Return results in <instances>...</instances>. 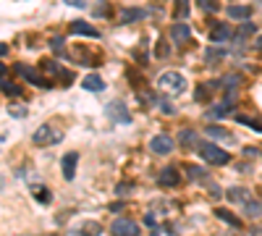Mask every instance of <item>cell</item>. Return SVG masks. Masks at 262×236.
Wrapping results in <instances>:
<instances>
[{
    "mask_svg": "<svg viewBox=\"0 0 262 236\" xmlns=\"http://www.w3.org/2000/svg\"><path fill=\"white\" fill-rule=\"evenodd\" d=\"M173 13H176V19H186L189 16V0H176Z\"/></svg>",
    "mask_w": 262,
    "mask_h": 236,
    "instance_id": "21",
    "label": "cell"
},
{
    "mask_svg": "<svg viewBox=\"0 0 262 236\" xmlns=\"http://www.w3.org/2000/svg\"><path fill=\"white\" fill-rule=\"evenodd\" d=\"M255 29H257V26H255V24H249V21H244V24H241V26H239L236 37H239V40H241V37H249V34H255Z\"/></svg>",
    "mask_w": 262,
    "mask_h": 236,
    "instance_id": "22",
    "label": "cell"
},
{
    "mask_svg": "<svg viewBox=\"0 0 262 236\" xmlns=\"http://www.w3.org/2000/svg\"><path fill=\"white\" fill-rule=\"evenodd\" d=\"M5 53H8V48H5V45H0V58H3Z\"/></svg>",
    "mask_w": 262,
    "mask_h": 236,
    "instance_id": "32",
    "label": "cell"
},
{
    "mask_svg": "<svg viewBox=\"0 0 262 236\" xmlns=\"http://www.w3.org/2000/svg\"><path fill=\"white\" fill-rule=\"evenodd\" d=\"M210 37H212V42H223V40L231 37V29H228L226 24H220V26H215V29H212Z\"/></svg>",
    "mask_w": 262,
    "mask_h": 236,
    "instance_id": "19",
    "label": "cell"
},
{
    "mask_svg": "<svg viewBox=\"0 0 262 236\" xmlns=\"http://www.w3.org/2000/svg\"><path fill=\"white\" fill-rule=\"evenodd\" d=\"M163 89H168L171 95H181L184 89H186V79L179 74V71H168V74L160 76V81H157Z\"/></svg>",
    "mask_w": 262,
    "mask_h": 236,
    "instance_id": "3",
    "label": "cell"
},
{
    "mask_svg": "<svg viewBox=\"0 0 262 236\" xmlns=\"http://www.w3.org/2000/svg\"><path fill=\"white\" fill-rule=\"evenodd\" d=\"M215 218H220L223 223L233 226V229H241V218H236L231 210H226V207H218V210H215Z\"/></svg>",
    "mask_w": 262,
    "mask_h": 236,
    "instance_id": "16",
    "label": "cell"
},
{
    "mask_svg": "<svg viewBox=\"0 0 262 236\" xmlns=\"http://www.w3.org/2000/svg\"><path fill=\"white\" fill-rule=\"evenodd\" d=\"M207 134L212 139H223V142H233V137H231V131H226V129H220V126H207Z\"/></svg>",
    "mask_w": 262,
    "mask_h": 236,
    "instance_id": "18",
    "label": "cell"
},
{
    "mask_svg": "<svg viewBox=\"0 0 262 236\" xmlns=\"http://www.w3.org/2000/svg\"><path fill=\"white\" fill-rule=\"evenodd\" d=\"M129 189H131V184H121V186H118V194H124V192H129Z\"/></svg>",
    "mask_w": 262,
    "mask_h": 236,
    "instance_id": "31",
    "label": "cell"
},
{
    "mask_svg": "<svg viewBox=\"0 0 262 236\" xmlns=\"http://www.w3.org/2000/svg\"><path fill=\"white\" fill-rule=\"evenodd\" d=\"M144 223H147V226H152V229H155V215H147V218H144Z\"/></svg>",
    "mask_w": 262,
    "mask_h": 236,
    "instance_id": "30",
    "label": "cell"
},
{
    "mask_svg": "<svg viewBox=\"0 0 262 236\" xmlns=\"http://www.w3.org/2000/svg\"><path fill=\"white\" fill-rule=\"evenodd\" d=\"M192 37V29L186 24H173V29H171V40L176 42V45H181V42H186Z\"/></svg>",
    "mask_w": 262,
    "mask_h": 236,
    "instance_id": "13",
    "label": "cell"
},
{
    "mask_svg": "<svg viewBox=\"0 0 262 236\" xmlns=\"http://www.w3.org/2000/svg\"><path fill=\"white\" fill-rule=\"evenodd\" d=\"M81 84H84V89H87V92H102V89H105V81H102L100 74H89L87 79L81 81Z\"/></svg>",
    "mask_w": 262,
    "mask_h": 236,
    "instance_id": "14",
    "label": "cell"
},
{
    "mask_svg": "<svg viewBox=\"0 0 262 236\" xmlns=\"http://www.w3.org/2000/svg\"><path fill=\"white\" fill-rule=\"evenodd\" d=\"M226 197L231 199V202H236V205H247L249 202V189H241V186H231L228 192H226Z\"/></svg>",
    "mask_w": 262,
    "mask_h": 236,
    "instance_id": "12",
    "label": "cell"
},
{
    "mask_svg": "<svg viewBox=\"0 0 262 236\" xmlns=\"http://www.w3.org/2000/svg\"><path fill=\"white\" fill-rule=\"evenodd\" d=\"M105 113L110 121H116V123H131V113H129V108L121 103V100H116V103H108L105 105Z\"/></svg>",
    "mask_w": 262,
    "mask_h": 236,
    "instance_id": "4",
    "label": "cell"
},
{
    "mask_svg": "<svg viewBox=\"0 0 262 236\" xmlns=\"http://www.w3.org/2000/svg\"><path fill=\"white\" fill-rule=\"evenodd\" d=\"M142 229H139L136 221H129V218H118L113 221V236H139Z\"/></svg>",
    "mask_w": 262,
    "mask_h": 236,
    "instance_id": "5",
    "label": "cell"
},
{
    "mask_svg": "<svg viewBox=\"0 0 262 236\" xmlns=\"http://www.w3.org/2000/svg\"><path fill=\"white\" fill-rule=\"evenodd\" d=\"M196 152H199L202 160L210 163V166H228V163H231L228 152L220 150L218 144H212V142H196Z\"/></svg>",
    "mask_w": 262,
    "mask_h": 236,
    "instance_id": "1",
    "label": "cell"
},
{
    "mask_svg": "<svg viewBox=\"0 0 262 236\" xmlns=\"http://www.w3.org/2000/svg\"><path fill=\"white\" fill-rule=\"evenodd\" d=\"M61 166H63V178L71 181L73 174H76V166H79V155H76V152H66Z\"/></svg>",
    "mask_w": 262,
    "mask_h": 236,
    "instance_id": "7",
    "label": "cell"
},
{
    "mask_svg": "<svg viewBox=\"0 0 262 236\" xmlns=\"http://www.w3.org/2000/svg\"><path fill=\"white\" fill-rule=\"evenodd\" d=\"M144 16H147L144 8H124V11L118 13V21H121V24H131V21L144 19Z\"/></svg>",
    "mask_w": 262,
    "mask_h": 236,
    "instance_id": "10",
    "label": "cell"
},
{
    "mask_svg": "<svg viewBox=\"0 0 262 236\" xmlns=\"http://www.w3.org/2000/svg\"><path fill=\"white\" fill-rule=\"evenodd\" d=\"M157 181H160L163 186H179V168L168 166L160 171V176H157Z\"/></svg>",
    "mask_w": 262,
    "mask_h": 236,
    "instance_id": "11",
    "label": "cell"
},
{
    "mask_svg": "<svg viewBox=\"0 0 262 236\" xmlns=\"http://www.w3.org/2000/svg\"><path fill=\"white\" fill-rule=\"evenodd\" d=\"M184 171H186V174H189V178H194V181H207V176H210L204 168H196V166H186Z\"/></svg>",
    "mask_w": 262,
    "mask_h": 236,
    "instance_id": "20",
    "label": "cell"
},
{
    "mask_svg": "<svg viewBox=\"0 0 262 236\" xmlns=\"http://www.w3.org/2000/svg\"><path fill=\"white\" fill-rule=\"evenodd\" d=\"M223 56H226V50H223V48H220V50H218V48H210V50H207V60L223 58Z\"/></svg>",
    "mask_w": 262,
    "mask_h": 236,
    "instance_id": "26",
    "label": "cell"
},
{
    "mask_svg": "<svg viewBox=\"0 0 262 236\" xmlns=\"http://www.w3.org/2000/svg\"><path fill=\"white\" fill-rule=\"evenodd\" d=\"M207 89H210V84H202V87H196V92H194V100H196V103H199V100L204 103V100L210 97V92H207Z\"/></svg>",
    "mask_w": 262,
    "mask_h": 236,
    "instance_id": "25",
    "label": "cell"
},
{
    "mask_svg": "<svg viewBox=\"0 0 262 236\" xmlns=\"http://www.w3.org/2000/svg\"><path fill=\"white\" fill-rule=\"evenodd\" d=\"M71 32L73 34H81V37H100V32L95 29L92 24H87V21H81V19H76V21H71Z\"/></svg>",
    "mask_w": 262,
    "mask_h": 236,
    "instance_id": "8",
    "label": "cell"
},
{
    "mask_svg": "<svg viewBox=\"0 0 262 236\" xmlns=\"http://www.w3.org/2000/svg\"><path fill=\"white\" fill-rule=\"evenodd\" d=\"M100 234H102V226L97 221H87L76 229V236H100Z\"/></svg>",
    "mask_w": 262,
    "mask_h": 236,
    "instance_id": "15",
    "label": "cell"
},
{
    "mask_svg": "<svg viewBox=\"0 0 262 236\" xmlns=\"http://www.w3.org/2000/svg\"><path fill=\"white\" fill-rule=\"evenodd\" d=\"M8 113H11L13 118H24V116H26V111H24L21 105H16V108H8Z\"/></svg>",
    "mask_w": 262,
    "mask_h": 236,
    "instance_id": "27",
    "label": "cell"
},
{
    "mask_svg": "<svg viewBox=\"0 0 262 236\" xmlns=\"http://www.w3.org/2000/svg\"><path fill=\"white\" fill-rule=\"evenodd\" d=\"M3 87H5V81H0V89H3Z\"/></svg>",
    "mask_w": 262,
    "mask_h": 236,
    "instance_id": "35",
    "label": "cell"
},
{
    "mask_svg": "<svg viewBox=\"0 0 262 236\" xmlns=\"http://www.w3.org/2000/svg\"><path fill=\"white\" fill-rule=\"evenodd\" d=\"M196 5H199L204 13H215V11H218V3H215V0H196Z\"/></svg>",
    "mask_w": 262,
    "mask_h": 236,
    "instance_id": "23",
    "label": "cell"
},
{
    "mask_svg": "<svg viewBox=\"0 0 262 236\" xmlns=\"http://www.w3.org/2000/svg\"><path fill=\"white\" fill-rule=\"evenodd\" d=\"M32 189H34V194H37V199H40L42 205L50 202V194H48V189H45V186H32Z\"/></svg>",
    "mask_w": 262,
    "mask_h": 236,
    "instance_id": "24",
    "label": "cell"
},
{
    "mask_svg": "<svg viewBox=\"0 0 262 236\" xmlns=\"http://www.w3.org/2000/svg\"><path fill=\"white\" fill-rule=\"evenodd\" d=\"M228 16L231 19H239V21H247L252 16V8H247V5H228Z\"/></svg>",
    "mask_w": 262,
    "mask_h": 236,
    "instance_id": "17",
    "label": "cell"
},
{
    "mask_svg": "<svg viewBox=\"0 0 262 236\" xmlns=\"http://www.w3.org/2000/svg\"><path fill=\"white\" fill-rule=\"evenodd\" d=\"M194 142V131H181V144H192Z\"/></svg>",
    "mask_w": 262,
    "mask_h": 236,
    "instance_id": "28",
    "label": "cell"
},
{
    "mask_svg": "<svg viewBox=\"0 0 262 236\" xmlns=\"http://www.w3.org/2000/svg\"><path fill=\"white\" fill-rule=\"evenodd\" d=\"M5 74V66H3V63H0V76H3Z\"/></svg>",
    "mask_w": 262,
    "mask_h": 236,
    "instance_id": "34",
    "label": "cell"
},
{
    "mask_svg": "<svg viewBox=\"0 0 262 236\" xmlns=\"http://www.w3.org/2000/svg\"><path fill=\"white\" fill-rule=\"evenodd\" d=\"M16 71H18V74H21V76H24L26 81H32L34 87H50V81H48V79H42V76L37 74L34 68H26V66H16Z\"/></svg>",
    "mask_w": 262,
    "mask_h": 236,
    "instance_id": "9",
    "label": "cell"
},
{
    "mask_svg": "<svg viewBox=\"0 0 262 236\" xmlns=\"http://www.w3.org/2000/svg\"><path fill=\"white\" fill-rule=\"evenodd\" d=\"M63 3H68V5H76V8H87V0H63Z\"/></svg>",
    "mask_w": 262,
    "mask_h": 236,
    "instance_id": "29",
    "label": "cell"
},
{
    "mask_svg": "<svg viewBox=\"0 0 262 236\" xmlns=\"http://www.w3.org/2000/svg\"><path fill=\"white\" fill-rule=\"evenodd\" d=\"M32 139H34L37 147H48V144H58V142L63 139V134H61L58 129H53L50 123H42L40 129L34 131V137H32Z\"/></svg>",
    "mask_w": 262,
    "mask_h": 236,
    "instance_id": "2",
    "label": "cell"
},
{
    "mask_svg": "<svg viewBox=\"0 0 262 236\" xmlns=\"http://www.w3.org/2000/svg\"><path fill=\"white\" fill-rule=\"evenodd\" d=\"M257 48L262 50V34H260V37H257Z\"/></svg>",
    "mask_w": 262,
    "mask_h": 236,
    "instance_id": "33",
    "label": "cell"
},
{
    "mask_svg": "<svg viewBox=\"0 0 262 236\" xmlns=\"http://www.w3.org/2000/svg\"><path fill=\"white\" fill-rule=\"evenodd\" d=\"M149 150H152L155 155H168V152L173 150V139L168 137V134H157V137H152V142H149Z\"/></svg>",
    "mask_w": 262,
    "mask_h": 236,
    "instance_id": "6",
    "label": "cell"
},
{
    "mask_svg": "<svg viewBox=\"0 0 262 236\" xmlns=\"http://www.w3.org/2000/svg\"><path fill=\"white\" fill-rule=\"evenodd\" d=\"M255 236H262V231H255Z\"/></svg>",
    "mask_w": 262,
    "mask_h": 236,
    "instance_id": "36",
    "label": "cell"
}]
</instances>
